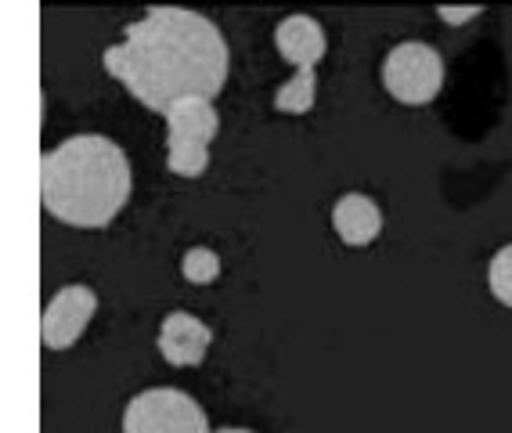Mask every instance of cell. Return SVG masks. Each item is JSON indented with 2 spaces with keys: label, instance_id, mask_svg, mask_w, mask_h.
I'll use <instances>...</instances> for the list:
<instances>
[{
  "label": "cell",
  "instance_id": "cell-10",
  "mask_svg": "<svg viewBox=\"0 0 512 433\" xmlns=\"http://www.w3.org/2000/svg\"><path fill=\"white\" fill-rule=\"evenodd\" d=\"M314 98H318V76H314V69H300L293 80L275 91V109L285 116H303L314 109Z\"/></svg>",
  "mask_w": 512,
  "mask_h": 433
},
{
  "label": "cell",
  "instance_id": "cell-13",
  "mask_svg": "<svg viewBox=\"0 0 512 433\" xmlns=\"http://www.w3.org/2000/svg\"><path fill=\"white\" fill-rule=\"evenodd\" d=\"M437 15H440V22H448V26H466V22H473L476 15H484V4H462V8L440 4Z\"/></svg>",
  "mask_w": 512,
  "mask_h": 433
},
{
  "label": "cell",
  "instance_id": "cell-11",
  "mask_svg": "<svg viewBox=\"0 0 512 433\" xmlns=\"http://www.w3.org/2000/svg\"><path fill=\"white\" fill-rule=\"evenodd\" d=\"M181 275L188 278V282H195V286H210V282L220 278V257L206 246L188 249L181 260Z\"/></svg>",
  "mask_w": 512,
  "mask_h": 433
},
{
  "label": "cell",
  "instance_id": "cell-6",
  "mask_svg": "<svg viewBox=\"0 0 512 433\" xmlns=\"http://www.w3.org/2000/svg\"><path fill=\"white\" fill-rule=\"evenodd\" d=\"M98 311V296L91 286H65L51 296L44 318H40V340L47 351H69L91 325Z\"/></svg>",
  "mask_w": 512,
  "mask_h": 433
},
{
  "label": "cell",
  "instance_id": "cell-7",
  "mask_svg": "<svg viewBox=\"0 0 512 433\" xmlns=\"http://www.w3.org/2000/svg\"><path fill=\"white\" fill-rule=\"evenodd\" d=\"M210 343H213L210 325L199 322V318L188 311L166 314L163 325H159V351H163V358L170 361V365H177V369L202 365Z\"/></svg>",
  "mask_w": 512,
  "mask_h": 433
},
{
  "label": "cell",
  "instance_id": "cell-8",
  "mask_svg": "<svg viewBox=\"0 0 512 433\" xmlns=\"http://www.w3.org/2000/svg\"><path fill=\"white\" fill-rule=\"evenodd\" d=\"M275 44L278 55L289 65H296V73L300 69H314L325 58V29L311 15H289V19L278 22Z\"/></svg>",
  "mask_w": 512,
  "mask_h": 433
},
{
  "label": "cell",
  "instance_id": "cell-12",
  "mask_svg": "<svg viewBox=\"0 0 512 433\" xmlns=\"http://www.w3.org/2000/svg\"><path fill=\"white\" fill-rule=\"evenodd\" d=\"M487 286H491V293L505 307H512V242L498 249L491 257V264H487Z\"/></svg>",
  "mask_w": 512,
  "mask_h": 433
},
{
  "label": "cell",
  "instance_id": "cell-4",
  "mask_svg": "<svg viewBox=\"0 0 512 433\" xmlns=\"http://www.w3.org/2000/svg\"><path fill=\"white\" fill-rule=\"evenodd\" d=\"M123 433H210L206 412L177 387L141 390L123 412Z\"/></svg>",
  "mask_w": 512,
  "mask_h": 433
},
{
  "label": "cell",
  "instance_id": "cell-14",
  "mask_svg": "<svg viewBox=\"0 0 512 433\" xmlns=\"http://www.w3.org/2000/svg\"><path fill=\"white\" fill-rule=\"evenodd\" d=\"M217 433H253V430H238V426H228V430H217Z\"/></svg>",
  "mask_w": 512,
  "mask_h": 433
},
{
  "label": "cell",
  "instance_id": "cell-1",
  "mask_svg": "<svg viewBox=\"0 0 512 433\" xmlns=\"http://www.w3.org/2000/svg\"><path fill=\"white\" fill-rule=\"evenodd\" d=\"M105 69L145 109L166 116L177 102H210L224 91L228 44L206 15L163 4L130 22L123 40L105 51Z\"/></svg>",
  "mask_w": 512,
  "mask_h": 433
},
{
  "label": "cell",
  "instance_id": "cell-3",
  "mask_svg": "<svg viewBox=\"0 0 512 433\" xmlns=\"http://www.w3.org/2000/svg\"><path fill=\"white\" fill-rule=\"evenodd\" d=\"M166 120V166L181 177H199L210 166V145L217 141L220 116L206 98L177 102Z\"/></svg>",
  "mask_w": 512,
  "mask_h": 433
},
{
  "label": "cell",
  "instance_id": "cell-9",
  "mask_svg": "<svg viewBox=\"0 0 512 433\" xmlns=\"http://www.w3.org/2000/svg\"><path fill=\"white\" fill-rule=\"evenodd\" d=\"M332 228L347 246H368V242L383 231V210L375 206V199L361 192L343 195L332 210Z\"/></svg>",
  "mask_w": 512,
  "mask_h": 433
},
{
  "label": "cell",
  "instance_id": "cell-2",
  "mask_svg": "<svg viewBox=\"0 0 512 433\" xmlns=\"http://www.w3.org/2000/svg\"><path fill=\"white\" fill-rule=\"evenodd\" d=\"M134 177L123 148L101 134L62 141L40 159V199L73 228H105L130 199Z\"/></svg>",
  "mask_w": 512,
  "mask_h": 433
},
{
  "label": "cell",
  "instance_id": "cell-5",
  "mask_svg": "<svg viewBox=\"0 0 512 433\" xmlns=\"http://www.w3.org/2000/svg\"><path fill=\"white\" fill-rule=\"evenodd\" d=\"M383 87L401 105H430L444 87V58L430 44L404 40L386 55Z\"/></svg>",
  "mask_w": 512,
  "mask_h": 433
}]
</instances>
